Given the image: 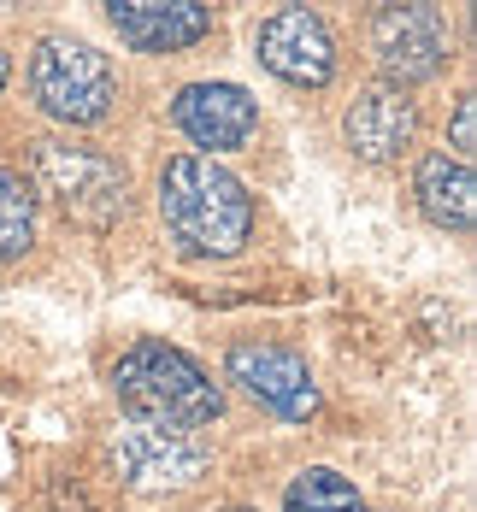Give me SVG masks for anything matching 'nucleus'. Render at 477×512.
Returning a JSON list of instances; mask_svg holds the SVG:
<instances>
[{
  "instance_id": "nucleus-5",
  "label": "nucleus",
  "mask_w": 477,
  "mask_h": 512,
  "mask_svg": "<svg viewBox=\"0 0 477 512\" xmlns=\"http://www.w3.org/2000/svg\"><path fill=\"white\" fill-rule=\"evenodd\" d=\"M106 460L118 471V483H130V489H189L195 477H207L212 454L195 436H183V430L124 424L106 442Z\"/></svg>"
},
{
  "instance_id": "nucleus-7",
  "label": "nucleus",
  "mask_w": 477,
  "mask_h": 512,
  "mask_svg": "<svg viewBox=\"0 0 477 512\" xmlns=\"http://www.w3.org/2000/svg\"><path fill=\"white\" fill-rule=\"evenodd\" d=\"M371 53L377 65L401 83H424L442 71V53H448V18L436 6H377L371 18Z\"/></svg>"
},
{
  "instance_id": "nucleus-4",
  "label": "nucleus",
  "mask_w": 477,
  "mask_h": 512,
  "mask_svg": "<svg viewBox=\"0 0 477 512\" xmlns=\"http://www.w3.org/2000/svg\"><path fill=\"white\" fill-rule=\"evenodd\" d=\"M30 89H36V106L59 124H101L118 101V77H112L106 53H95L89 42H71V36L36 42Z\"/></svg>"
},
{
  "instance_id": "nucleus-9",
  "label": "nucleus",
  "mask_w": 477,
  "mask_h": 512,
  "mask_svg": "<svg viewBox=\"0 0 477 512\" xmlns=\"http://www.w3.org/2000/svg\"><path fill=\"white\" fill-rule=\"evenodd\" d=\"M171 124L195 142V148H212V154H230L254 136L260 124V106L248 89L236 83H183L177 101H171Z\"/></svg>"
},
{
  "instance_id": "nucleus-14",
  "label": "nucleus",
  "mask_w": 477,
  "mask_h": 512,
  "mask_svg": "<svg viewBox=\"0 0 477 512\" xmlns=\"http://www.w3.org/2000/svg\"><path fill=\"white\" fill-rule=\"evenodd\" d=\"M283 512H366L360 501V489L348 483V477H336V471H301L295 483H289V495H283Z\"/></svg>"
},
{
  "instance_id": "nucleus-3",
  "label": "nucleus",
  "mask_w": 477,
  "mask_h": 512,
  "mask_svg": "<svg viewBox=\"0 0 477 512\" xmlns=\"http://www.w3.org/2000/svg\"><path fill=\"white\" fill-rule=\"evenodd\" d=\"M30 177L36 189L48 195L71 224L83 230H112L130 206V177L124 165L89 142H71V136H48L30 148Z\"/></svg>"
},
{
  "instance_id": "nucleus-12",
  "label": "nucleus",
  "mask_w": 477,
  "mask_h": 512,
  "mask_svg": "<svg viewBox=\"0 0 477 512\" xmlns=\"http://www.w3.org/2000/svg\"><path fill=\"white\" fill-rule=\"evenodd\" d=\"M413 189H419V206L430 224H442V230H472L477 218V177L466 159L454 154H424L419 159V177H413Z\"/></svg>"
},
{
  "instance_id": "nucleus-6",
  "label": "nucleus",
  "mask_w": 477,
  "mask_h": 512,
  "mask_svg": "<svg viewBox=\"0 0 477 512\" xmlns=\"http://www.w3.org/2000/svg\"><path fill=\"white\" fill-rule=\"evenodd\" d=\"M230 383H242L248 401H260L271 418H289V424H307L318 412V389L307 359L277 348V342H236L230 359H224Z\"/></svg>"
},
{
  "instance_id": "nucleus-11",
  "label": "nucleus",
  "mask_w": 477,
  "mask_h": 512,
  "mask_svg": "<svg viewBox=\"0 0 477 512\" xmlns=\"http://www.w3.org/2000/svg\"><path fill=\"white\" fill-rule=\"evenodd\" d=\"M342 130H348V148L360 159H377V165L401 159L419 136V101L407 89H395V83H371V89L354 95Z\"/></svg>"
},
{
  "instance_id": "nucleus-17",
  "label": "nucleus",
  "mask_w": 477,
  "mask_h": 512,
  "mask_svg": "<svg viewBox=\"0 0 477 512\" xmlns=\"http://www.w3.org/2000/svg\"><path fill=\"white\" fill-rule=\"evenodd\" d=\"M230 512H248V507H230Z\"/></svg>"
},
{
  "instance_id": "nucleus-1",
  "label": "nucleus",
  "mask_w": 477,
  "mask_h": 512,
  "mask_svg": "<svg viewBox=\"0 0 477 512\" xmlns=\"http://www.w3.org/2000/svg\"><path fill=\"white\" fill-rule=\"evenodd\" d=\"M159 218L183 254H236L254 236L248 189L207 154H177L159 171Z\"/></svg>"
},
{
  "instance_id": "nucleus-10",
  "label": "nucleus",
  "mask_w": 477,
  "mask_h": 512,
  "mask_svg": "<svg viewBox=\"0 0 477 512\" xmlns=\"http://www.w3.org/2000/svg\"><path fill=\"white\" fill-rule=\"evenodd\" d=\"M118 42L136 53H177L212 36V6L207 0H112L106 6Z\"/></svg>"
},
{
  "instance_id": "nucleus-15",
  "label": "nucleus",
  "mask_w": 477,
  "mask_h": 512,
  "mask_svg": "<svg viewBox=\"0 0 477 512\" xmlns=\"http://www.w3.org/2000/svg\"><path fill=\"white\" fill-rule=\"evenodd\" d=\"M472 142H477V106H472V95H466V101L454 106V148H460L454 159L472 154Z\"/></svg>"
},
{
  "instance_id": "nucleus-13",
  "label": "nucleus",
  "mask_w": 477,
  "mask_h": 512,
  "mask_svg": "<svg viewBox=\"0 0 477 512\" xmlns=\"http://www.w3.org/2000/svg\"><path fill=\"white\" fill-rule=\"evenodd\" d=\"M36 242V189L0 165V259H24Z\"/></svg>"
},
{
  "instance_id": "nucleus-8",
  "label": "nucleus",
  "mask_w": 477,
  "mask_h": 512,
  "mask_svg": "<svg viewBox=\"0 0 477 512\" xmlns=\"http://www.w3.org/2000/svg\"><path fill=\"white\" fill-rule=\"evenodd\" d=\"M260 59L271 77L295 83V89H324L336 77V42L324 30V18L307 6H283L260 24Z\"/></svg>"
},
{
  "instance_id": "nucleus-2",
  "label": "nucleus",
  "mask_w": 477,
  "mask_h": 512,
  "mask_svg": "<svg viewBox=\"0 0 477 512\" xmlns=\"http://www.w3.org/2000/svg\"><path fill=\"white\" fill-rule=\"evenodd\" d=\"M112 389L118 401L136 412V424H159V430H201L224 412V395L207 371L183 348L165 342H136L130 354H118L112 365Z\"/></svg>"
},
{
  "instance_id": "nucleus-16",
  "label": "nucleus",
  "mask_w": 477,
  "mask_h": 512,
  "mask_svg": "<svg viewBox=\"0 0 477 512\" xmlns=\"http://www.w3.org/2000/svg\"><path fill=\"white\" fill-rule=\"evenodd\" d=\"M6 77H12V59H6V53H0V89H6Z\"/></svg>"
}]
</instances>
